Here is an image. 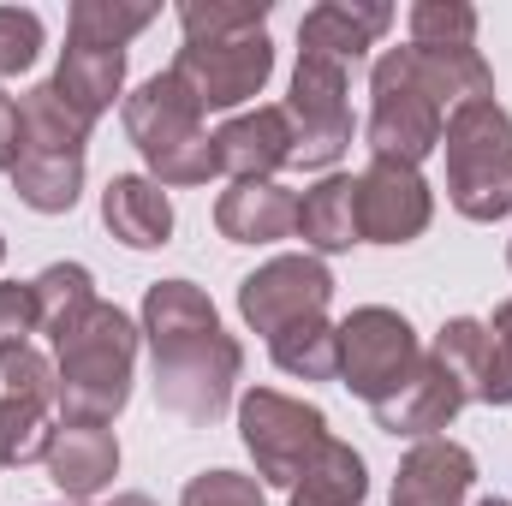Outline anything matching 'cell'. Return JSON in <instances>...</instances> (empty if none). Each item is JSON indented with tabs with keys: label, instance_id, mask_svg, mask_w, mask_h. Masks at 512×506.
I'll list each match as a JSON object with an SVG mask.
<instances>
[{
	"label": "cell",
	"instance_id": "1",
	"mask_svg": "<svg viewBox=\"0 0 512 506\" xmlns=\"http://www.w3.org/2000/svg\"><path fill=\"white\" fill-rule=\"evenodd\" d=\"M370 161L417 167L441 149L447 114L495 96V72L477 48H387L370 72Z\"/></svg>",
	"mask_w": 512,
	"mask_h": 506
},
{
	"label": "cell",
	"instance_id": "2",
	"mask_svg": "<svg viewBox=\"0 0 512 506\" xmlns=\"http://www.w3.org/2000/svg\"><path fill=\"white\" fill-rule=\"evenodd\" d=\"M137 334L149 340L155 364V405L185 417V423H215L233 405V381L245 370L239 340L221 328L215 304L191 280H155L143 292V322Z\"/></svg>",
	"mask_w": 512,
	"mask_h": 506
},
{
	"label": "cell",
	"instance_id": "3",
	"mask_svg": "<svg viewBox=\"0 0 512 506\" xmlns=\"http://www.w3.org/2000/svg\"><path fill=\"white\" fill-rule=\"evenodd\" d=\"M137 322L114 304H90L66 334H54V376H60V423H114L131 399L137 370Z\"/></svg>",
	"mask_w": 512,
	"mask_h": 506
},
{
	"label": "cell",
	"instance_id": "4",
	"mask_svg": "<svg viewBox=\"0 0 512 506\" xmlns=\"http://www.w3.org/2000/svg\"><path fill=\"white\" fill-rule=\"evenodd\" d=\"M126 137L149 161L155 185H209V173H221L215 137L203 131V108L173 72H155L126 96Z\"/></svg>",
	"mask_w": 512,
	"mask_h": 506
},
{
	"label": "cell",
	"instance_id": "5",
	"mask_svg": "<svg viewBox=\"0 0 512 506\" xmlns=\"http://www.w3.org/2000/svg\"><path fill=\"white\" fill-rule=\"evenodd\" d=\"M447 197L465 221H501L512 209V114L483 96L447 114Z\"/></svg>",
	"mask_w": 512,
	"mask_h": 506
},
{
	"label": "cell",
	"instance_id": "6",
	"mask_svg": "<svg viewBox=\"0 0 512 506\" xmlns=\"http://www.w3.org/2000/svg\"><path fill=\"white\" fill-rule=\"evenodd\" d=\"M239 441L256 459V477L268 489H292L304 477V465L322 453L328 417L310 399H292V393H274V387H251L239 399Z\"/></svg>",
	"mask_w": 512,
	"mask_h": 506
},
{
	"label": "cell",
	"instance_id": "7",
	"mask_svg": "<svg viewBox=\"0 0 512 506\" xmlns=\"http://www.w3.org/2000/svg\"><path fill=\"white\" fill-rule=\"evenodd\" d=\"M417 364H423V346H417V334H411V322L399 310L364 304V310H352L340 322V381L358 399L382 405L399 381H411Z\"/></svg>",
	"mask_w": 512,
	"mask_h": 506
},
{
	"label": "cell",
	"instance_id": "8",
	"mask_svg": "<svg viewBox=\"0 0 512 506\" xmlns=\"http://www.w3.org/2000/svg\"><path fill=\"white\" fill-rule=\"evenodd\" d=\"M286 120H292V167H298V173H328V167L352 149L346 72L328 66V60L298 54L292 96H286Z\"/></svg>",
	"mask_w": 512,
	"mask_h": 506
},
{
	"label": "cell",
	"instance_id": "9",
	"mask_svg": "<svg viewBox=\"0 0 512 506\" xmlns=\"http://www.w3.org/2000/svg\"><path fill=\"white\" fill-rule=\"evenodd\" d=\"M167 72L197 96L203 114H221V108L251 102L256 90L268 84L274 42H268V30H256V36H221V42H185Z\"/></svg>",
	"mask_w": 512,
	"mask_h": 506
},
{
	"label": "cell",
	"instance_id": "10",
	"mask_svg": "<svg viewBox=\"0 0 512 506\" xmlns=\"http://www.w3.org/2000/svg\"><path fill=\"white\" fill-rule=\"evenodd\" d=\"M328 298H334V274L322 256H274L262 262L256 274L239 280V316L251 322L256 334H286L298 322H316L328 316Z\"/></svg>",
	"mask_w": 512,
	"mask_h": 506
},
{
	"label": "cell",
	"instance_id": "11",
	"mask_svg": "<svg viewBox=\"0 0 512 506\" xmlns=\"http://www.w3.org/2000/svg\"><path fill=\"white\" fill-rule=\"evenodd\" d=\"M429 221H435V197L417 167L370 161L358 173V233L370 245H411L429 233Z\"/></svg>",
	"mask_w": 512,
	"mask_h": 506
},
{
	"label": "cell",
	"instance_id": "12",
	"mask_svg": "<svg viewBox=\"0 0 512 506\" xmlns=\"http://www.w3.org/2000/svg\"><path fill=\"white\" fill-rule=\"evenodd\" d=\"M387 24H393V6H376V0H322L298 24V54L328 60V66L346 72V66H358L376 48V36H387Z\"/></svg>",
	"mask_w": 512,
	"mask_h": 506
},
{
	"label": "cell",
	"instance_id": "13",
	"mask_svg": "<svg viewBox=\"0 0 512 506\" xmlns=\"http://www.w3.org/2000/svg\"><path fill=\"white\" fill-rule=\"evenodd\" d=\"M447 376L465 387V399H483V405H512V364L507 352L495 346L489 322H471V316H453L441 334H435V352H429Z\"/></svg>",
	"mask_w": 512,
	"mask_h": 506
},
{
	"label": "cell",
	"instance_id": "14",
	"mask_svg": "<svg viewBox=\"0 0 512 506\" xmlns=\"http://www.w3.org/2000/svg\"><path fill=\"white\" fill-rule=\"evenodd\" d=\"M459 411H465V387L447 376L435 358H423V364L411 370V381H399L382 405H376V423H382V435L435 441Z\"/></svg>",
	"mask_w": 512,
	"mask_h": 506
},
{
	"label": "cell",
	"instance_id": "15",
	"mask_svg": "<svg viewBox=\"0 0 512 506\" xmlns=\"http://www.w3.org/2000/svg\"><path fill=\"white\" fill-rule=\"evenodd\" d=\"M477 483V459L435 435V441H417L405 459H399V477H393V506H465Z\"/></svg>",
	"mask_w": 512,
	"mask_h": 506
},
{
	"label": "cell",
	"instance_id": "16",
	"mask_svg": "<svg viewBox=\"0 0 512 506\" xmlns=\"http://www.w3.org/2000/svg\"><path fill=\"white\" fill-rule=\"evenodd\" d=\"M215 161H221V173H233V185L239 179H274L280 167H292V120H286V108L233 114L215 131Z\"/></svg>",
	"mask_w": 512,
	"mask_h": 506
},
{
	"label": "cell",
	"instance_id": "17",
	"mask_svg": "<svg viewBox=\"0 0 512 506\" xmlns=\"http://www.w3.org/2000/svg\"><path fill=\"white\" fill-rule=\"evenodd\" d=\"M48 477L66 501H96L120 477V441L102 423H60L48 447Z\"/></svg>",
	"mask_w": 512,
	"mask_h": 506
},
{
	"label": "cell",
	"instance_id": "18",
	"mask_svg": "<svg viewBox=\"0 0 512 506\" xmlns=\"http://www.w3.org/2000/svg\"><path fill=\"white\" fill-rule=\"evenodd\" d=\"M215 227L233 245H280L298 233V197L274 179H239L215 203Z\"/></svg>",
	"mask_w": 512,
	"mask_h": 506
},
{
	"label": "cell",
	"instance_id": "19",
	"mask_svg": "<svg viewBox=\"0 0 512 506\" xmlns=\"http://www.w3.org/2000/svg\"><path fill=\"white\" fill-rule=\"evenodd\" d=\"M60 90V102L72 114H84L90 126L114 108V96L126 90V48H102V42H78L66 36V54H60V72L48 78Z\"/></svg>",
	"mask_w": 512,
	"mask_h": 506
},
{
	"label": "cell",
	"instance_id": "20",
	"mask_svg": "<svg viewBox=\"0 0 512 506\" xmlns=\"http://www.w3.org/2000/svg\"><path fill=\"white\" fill-rule=\"evenodd\" d=\"M102 221H108V233H114L126 251H161V245L173 239V203H167V191H161L155 179H143V173L108 179V191H102Z\"/></svg>",
	"mask_w": 512,
	"mask_h": 506
},
{
	"label": "cell",
	"instance_id": "21",
	"mask_svg": "<svg viewBox=\"0 0 512 506\" xmlns=\"http://www.w3.org/2000/svg\"><path fill=\"white\" fill-rule=\"evenodd\" d=\"M90 120L60 102L54 84H36L18 102V161H84Z\"/></svg>",
	"mask_w": 512,
	"mask_h": 506
},
{
	"label": "cell",
	"instance_id": "22",
	"mask_svg": "<svg viewBox=\"0 0 512 506\" xmlns=\"http://www.w3.org/2000/svg\"><path fill=\"white\" fill-rule=\"evenodd\" d=\"M298 239L322 256L364 245V233H358V179L328 173L322 185H310L298 197Z\"/></svg>",
	"mask_w": 512,
	"mask_h": 506
},
{
	"label": "cell",
	"instance_id": "23",
	"mask_svg": "<svg viewBox=\"0 0 512 506\" xmlns=\"http://www.w3.org/2000/svg\"><path fill=\"white\" fill-rule=\"evenodd\" d=\"M364 495H370L364 453L328 435V441H322V453L304 465V477L286 489V506H364Z\"/></svg>",
	"mask_w": 512,
	"mask_h": 506
},
{
	"label": "cell",
	"instance_id": "24",
	"mask_svg": "<svg viewBox=\"0 0 512 506\" xmlns=\"http://www.w3.org/2000/svg\"><path fill=\"white\" fill-rule=\"evenodd\" d=\"M30 298H36V328L54 340L96 304V280H90L84 262H54V268H42L30 280Z\"/></svg>",
	"mask_w": 512,
	"mask_h": 506
},
{
	"label": "cell",
	"instance_id": "25",
	"mask_svg": "<svg viewBox=\"0 0 512 506\" xmlns=\"http://www.w3.org/2000/svg\"><path fill=\"white\" fill-rule=\"evenodd\" d=\"M268 352H274V364H280L286 376H298V381H334L340 376V328H334L328 316L274 334Z\"/></svg>",
	"mask_w": 512,
	"mask_h": 506
},
{
	"label": "cell",
	"instance_id": "26",
	"mask_svg": "<svg viewBox=\"0 0 512 506\" xmlns=\"http://www.w3.org/2000/svg\"><path fill=\"white\" fill-rule=\"evenodd\" d=\"M54 447V405L48 399H0V465H36Z\"/></svg>",
	"mask_w": 512,
	"mask_h": 506
},
{
	"label": "cell",
	"instance_id": "27",
	"mask_svg": "<svg viewBox=\"0 0 512 506\" xmlns=\"http://www.w3.org/2000/svg\"><path fill=\"white\" fill-rule=\"evenodd\" d=\"M185 42H221V36H256L268 24V0H185L179 6Z\"/></svg>",
	"mask_w": 512,
	"mask_h": 506
},
{
	"label": "cell",
	"instance_id": "28",
	"mask_svg": "<svg viewBox=\"0 0 512 506\" xmlns=\"http://www.w3.org/2000/svg\"><path fill=\"white\" fill-rule=\"evenodd\" d=\"M149 24H155V6H137V0H78L72 6V36L102 42V48H126Z\"/></svg>",
	"mask_w": 512,
	"mask_h": 506
},
{
	"label": "cell",
	"instance_id": "29",
	"mask_svg": "<svg viewBox=\"0 0 512 506\" xmlns=\"http://www.w3.org/2000/svg\"><path fill=\"white\" fill-rule=\"evenodd\" d=\"M411 42L417 48H471L477 12L465 0H417L411 6Z\"/></svg>",
	"mask_w": 512,
	"mask_h": 506
},
{
	"label": "cell",
	"instance_id": "30",
	"mask_svg": "<svg viewBox=\"0 0 512 506\" xmlns=\"http://www.w3.org/2000/svg\"><path fill=\"white\" fill-rule=\"evenodd\" d=\"M42 54V18L24 6H0V78L30 72Z\"/></svg>",
	"mask_w": 512,
	"mask_h": 506
},
{
	"label": "cell",
	"instance_id": "31",
	"mask_svg": "<svg viewBox=\"0 0 512 506\" xmlns=\"http://www.w3.org/2000/svg\"><path fill=\"white\" fill-rule=\"evenodd\" d=\"M179 506H262V483L245 471H203L185 483Z\"/></svg>",
	"mask_w": 512,
	"mask_h": 506
},
{
	"label": "cell",
	"instance_id": "32",
	"mask_svg": "<svg viewBox=\"0 0 512 506\" xmlns=\"http://www.w3.org/2000/svg\"><path fill=\"white\" fill-rule=\"evenodd\" d=\"M30 334H36V298H30V286L6 280L0 286V352L30 346Z\"/></svg>",
	"mask_w": 512,
	"mask_h": 506
},
{
	"label": "cell",
	"instance_id": "33",
	"mask_svg": "<svg viewBox=\"0 0 512 506\" xmlns=\"http://www.w3.org/2000/svg\"><path fill=\"white\" fill-rule=\"evenodd\" d=\"M0 167H18V102L0 90Z\"/></svg>",
	"mask_w": 512,
	"mask_h": 506
},
{
	"label": "cell",
	"instance_id": "34",
	"mask_svg": "<svg viewBox=\"0 0 512 506\" xmlns=\"http://www.w3.org/2000/svg\"><path fill=\"white\" fill-rule=\"evenodd\" d=\"M489 334H495V346L507 352V364H512V298L495 310V322H489Z\"/></svg>",
	"mask_w": 512,
	"mask_h": 506
},
{
	"label": "cell",
	"instance_id": "35",
	"mask_svg": "<svg viewBox=\"0 0 512 506\" xmlns=\"http://www.w3.org/2000/svg\"><path fill=\"white\" fill-rule=\"evenodd\" d=\"M108 506H155V501H149V495H114Z\"/></svg>",
	"mask_w": 512,
	"mask_h": 506
},
{
	"label": "cell",
	"instance_id": "36",
	"mask_svg": "<svg viewBox=\"0 0 512 506\" xmlns=\"http://www.w3.org/2000/svg\"><path fill=\"white\" fill-rule=\"evenodd\" d=\"M477 506H512V501H477Z\"/></svg>",
	"mask_w": 512,
	"mask_h": 506
},
{
	"label": "cell",
	"instance_id": "37",
	"mask_svg": "<svg viewBox=\"0 0 512 506\" xmlns=\"http://www.w3.org/2000/svg\"><path fill=\"white\" fill-rule=\"evenodd\" d=\"M0 256H6V239H0Z\"/></svg>",
	"mask_w": 512,
	"mask_h": 506
},
{
	"label": "cell",
	"instance_id": "38",
	"mask_svg": "<svg viewBox=\"0 0 512 506\" xmlns=\"http://www.w3.org/2000/svg\"><path fill=\"white\" fill-rule=\"evenodd\" d=\"M507 262H512V245H507Z\"/></svg>",
	"mask_w": 512,
	"mask_h": 506
}]
</instances>
